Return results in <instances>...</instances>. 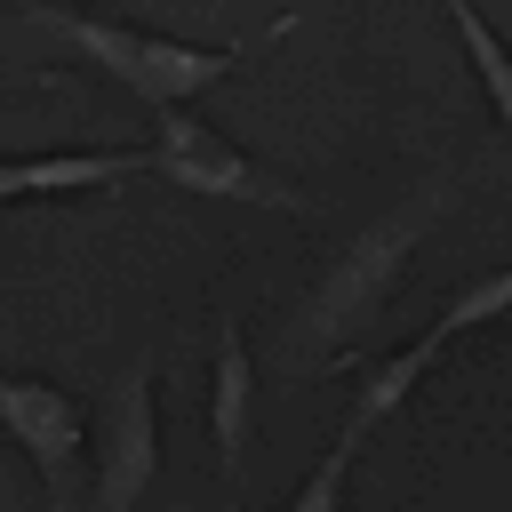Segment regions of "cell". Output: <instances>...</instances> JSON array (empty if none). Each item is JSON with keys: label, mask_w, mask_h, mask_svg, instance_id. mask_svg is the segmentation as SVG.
Segmentation results:
<instances>
[{"label": "cell", "mask_w": 512, "mask_h": 512, "mask_svg": "<svg viewBox=\"0 0 512 512\" xmlns=\"http://www.w3.org/2000/svg\"><path fill=\"white\" fill-rule=\"evenodd\" d=\"M440 200H448V184H424L416 200H400L384 224H368V232L320 272V288L304 296V320H296V360H312V352L328 360V352L392 296V280H400V264L416 256V240H424V224L440 216Z\"/></svg>", "instance_id": "cell-1"}, {"label": "cell", "mask_w": 512, "mask_h": 512, "mask_svg": "<svg viewBox=\"0 0 512 512\" xmlns=\"http://www.w3.org/2000/svg\"><path fill=\"white\" fill-rule=\"evenodd\" d=\"M24 16H32V24H48L56 40H72L88 64H104V72H112L136 104H152V112H176L184 96L216 88V80L240 64V48H192V40L128 32V24H104V16H64V8H48V0H32Z\"/></svg>", "instance_id": "cell-2"}, {"label": "cell", "mask_w": 512, "mask_h": 512, "mask_svg": "<svg viewBox=\"0 0 512 512\" xmlns=\"http://www.w3.org/2000/svg\"><path fill=\"white\" fill-rule=\"evenodd\" d=\"M152 176H168L176 192H200V200H256V208H288L304 216V192H288L280 176H264L248 152H232L208 120H192L184 104L152 120Z\"/></svg>", "instance_id": "cell-3"}, {"label": "cell", "mask_w": 512, "mask_h": 512, "mask_svg": "<svg viewBox=\"0 0 512 512\" xmlns=\"http://www.w3.org/2000/svg\"><path fill=\"white\" fill-rule=\"evenodd\" d=\"M0 432L32 456V472H40V488H48V512H72V472H80V448H88L80 400H72L64 384L0 376Z\"/></svg>", "instance_id": "cell-4"}, {"label": "cell", "mask_w": 512, "mask_h": 512, "mask_svg": "<svg viewBox=\"0 0 512 512\" xmlns=\"http://www.w3.org/2000/svg\"><path fill=\"white\" fill-rule=\"evenodd\" d=\"M160 472V416H152V352L112 384L104 440H96V512H136Z\"/></svg>", "instance_id": "cell-5"}, {"label": "cell", "mask_w": 512, "mask_h": 512, "mask_svg": "<svg viewBox=\"0 0 512 512\" xmlns=\"http://www.w3.org/2000/svg\"><path fill=\"white\" fill-rule=\"evenodd\" d=\"M440 352H448V328L432 320V328H424L416 344H400L392 360H376V368L360 376V392H352V424H344V440L360 448V432H376L384 416H400V408H408V392L424 384V368H432Z\"/></svg>", "instance_id": "cell-6"}, {"label": "cell", "mask_w": 512, "mask_h": 512, "mask_svg": "<svg viewBox=\"0 0 512 512\" xmlns=\"http://www.w3.org/2000/svg\"><path fill=\"white\" fill-rule=\"evenodd\" d=\"M248 408H256V360L240 344L232 320H216V392H208V424H216V448H224V472L240 480L248 464Z\"/></svg>", "instance_id": "cell-7"}, {"label": "cell", "mask_w": 512, "mask_h": 512, "mask_svg": "<svg viewBox=\"0 0 512 512\" xmlns=\"http://www.w3.org/2000/svg\"><path fill=\"white\" fill-rule=\"evenodd\" d=\"M440 8H448L456 40H464V56H472V72H480V88H488V104H496V120L512 128V48L480 24V8H472V0H440Z\"/></svg>", "instance_id": "cell-8"}, {"label": "cell", "mask_w": 512, "mask_h": 512, "mask_svg": "<svg viewBox=\"0 0 512 512\" xmlns=\"http://www.w3.org/2000/svg\"><path fill=\"white\" fill-rule=\"evenodd\" d=\"M496 312H512V272H480L464 296H448L440 328H448V336H464V328H480V320H496Z\"/></svg>", "instance_id": "cell-9"}, {"label": "cell", "mask_w": 512, "mask_h": 512, "mask_svg": "<svg viewBox=\"0 0 512 512\" xmlns=\"http://www.w3.org/2000/svg\"><path fill=\"white\" fill-rule=\"evenodd\" d=\"M344 472H352V440H336V448L304 472V488L288 496V512H344Z\"/></svg>", "instance_id": "cell-10"}, {"label": "cell", "mask_w": 512, "mask_h": 512, "mask_svg": "<svg viewBox=\"0 0 512 512\" xmlns=\"http://www.w3.org/2000/svg\"><path fill=\"white\" fill-rule=\"evenodd\" d=\"M0 200H24V176H16V160H0Z\"/></svg>", "instance_id": "cell-11"}, {"label": "cell", "mask_w": 512, "mask_h": 512, "mask_svg": "<svg viewBox=\"0 0 512 512\" xmlns=\"http://www.w3.org/2000/svg\"><path fill=\"white\" fill-rule=\"evenodd\" d=\"M0 8H32V0H0Z\"/></svg>", "instance_id": "cell-12"}, {"label": "cell", "mask_w": 512, "mask_h": 512, "mask_svg": "<svg viewBox=\"0 0 512 512\" xmlns=\"http://www.w3.org/2000/svg\"><path fill=\"white\" fill-rule=\"evenodd\" d=\"M224 512H232V504H224Z\"/></svg>", "instance_id": "cell-13"}]
</instances>
